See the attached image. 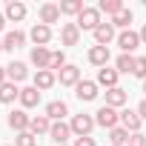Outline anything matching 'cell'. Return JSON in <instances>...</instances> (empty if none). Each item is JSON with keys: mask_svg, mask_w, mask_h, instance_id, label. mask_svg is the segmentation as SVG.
I'll return each instance as SVG.
<instances>
[{"mask_svg": "<svg viewBox=\"0 0 146 146\" xmlns=\"http://www.w3.org/2000/svg\"><path fill=\"white\" fill-rule=\"evenodd\" d=\"M75 23H78V29H80V32H95V29L103 23V20H100V9H98V6H86V9L78 15V20H75Z\"/></svg>", "mask_w": 146, "mask_h": 146, "instance_id": "obj_1", "label": "cell"}, {"mask_svg": "<svg viewBox=\"0 0 146 146\" xmlns=\"http://www.w3.org/2000/svg\"><path fill=\"white\" fill-rule=\"evenodd\" d=\"M72 135H78V137H92V129L98 126L95 123V115H75V117H72Z\"/></svg>", "mask_w": 146, "mask_h": 146, "instance_id": "obj_2", "label": "cell"}, {"mask_svg": "<svg viewBox=\"0 0 146 146\" xmlns=\"http://www.w3.org/2000/svg\"><path fill=\"white\" fill-rule=\"evenodd\" d=\"M95 123L112 132V129H115V126L120 123V115H117V109H112V106H106V103H103V106H100V109L95 112Z\"/></svg>", "mask_w": 146, "mask_h": 146, "instance_id": "obj_3", "label": "cell"}, {"mask_svg": "<svg viewBox=\"0 0 146 146\" xmlns=\"http://www.w3.org/2000/svg\"><path fill=\"white\" fill-rule=\"evenodd\" d=\"M6 123H9V129L12 132H29V123H32V117L23 112V109H15V112H9V117H6Z\"/></svg>", "mask_w": 146, "mask_h": 146, "instance_id": "obj_4", "label": "cell"}, {"mask_svg": "<svg viewBox=\"0 0 146 146\" xmlns=\"http://www.w3.org/2000/svg\"><path fill=\"white\" fill-rule=\"evenodd\" d=\"M117 46L123 49V54H132V52L140 46V32H132V29L120 32V35H117Z\"/></svg>", "mask_w": 146, "mask_h": 146, "instance_id": "obj_5", "label": "cell"}, {"mask_svg": "<svg viewBox=\"0 0 146 146\" xmlns=\"http://www.w3.org/2000/svg\"><path fill=\"white\" fill-rule=\"evenodd\" d=\"M140 123H143V117L137 115V109H123V112H120V126H123L129 135L140 132Z\"/></svg>", "mask_w": 146, "mask_h": 146, "instance_id": "obj_6", "label": "cell"}, {"mask_svg": "<svg viewBox=\"0 0 146 146\" xmlns=\"http://www.w3.org/2000/svg\"><path fill=\"white\" fill-rule=\"evenodd\" d=\"M57 80H60V86H78V83H80V69H78L75 63H66V66L57 72Z\"/></svg>", "mask_w": 146, "mask_h": 146, "instance_id": "obj_7", "label": "cell"}, {"mask_svg": "<svg viewBox=\"0 0 146 146\" xmlns=\"http://www.w3.org/2000/svg\"><path fill=\"white\" fill-rule=\"evenodd\" d=\"M37 17L43 26H52V23H60V6L57 3H43L37 9Z\"/></svg>", "mask_w": 146, "mask_h": 146, "instance_id": "obj_8", "label": "cell"}, {"mask_svg": "<svg viewBox=\"0 0 146 146\" xmlns=\"http://www.w3.org/2000/svg\"><path fill=\"white\" fill-rule=\"evenodd\" d=\"M92 35H95V46H109V43L117 37V35H115V26H112L109 20H106V23H100Z\"/></svg>", "mask_w": 146, "mask_h": 146, "instance_id": "obj_9", "label": "cell"}, {"mask_svg": "<svg viewBox=\"0 0 146 146\" xmlns=\"http://www.w3.org/2000/svg\"><path fill=\"white\" fill-rule=\"evenodd\" d=\"M86 57H89V63H92V66H98V69H106V63L112 60V54H109V46H92Z\"/></svg>", "mask_w": 146, "mask_h": 146, "instance_id": "obj_10", "label": "cell"}, {"mask_svg": "<svg viewBox=\"0 0 146 146\" xmlns=\"http://www.w3.org/2000/svg\"><path fill=\"white\" fill-rule=\"evenodd\" d=\"M60 43H63V46H78V43H80V29H78V23H63V26H60Z\"/></svg>", "mask_w": 146, "mask_h": 146, "instance_id": "obj_11", "label": "cell"}, {"mask_svg": "<svg viewBox=\"0 0 146 146\" xmlns=\"http://www.w3.org/2000/svg\"><path fill=\"white\" fill-rule=\"evenodd\" d=\"M29 40H32L35 46H46V43L52 40V26L35 23V26H32V32H29Z\"/></svg>", "mask_w": 146, "mask_h": 146, "instance_id": "obj_12", "label": "cell"}, {"mask_svg": "<svg viewBox=\"0 0 146 146\" xmlns=\"http://www.w3.org/2000/svg\"><path fill=\"white\" fill-rule=\"evenodd\" d=\"M75 95H78L80 100H86V103L95 100V98L100 95V92H98V80H80V83L75 86Z\"/></svg>", "mask_w": 146, "mask_h": 146, "instance_id": "obj_13", "label": "cell"}, {"mask_svg": "<svg viewBox=\"0 0 146 146\" xmlns=\"http://www.w3.org/2000/svg\"><path fill=\"white\" fill-rule=\"evenodd\" d=\"M49 137H52L57 146H66V140L72 137V126H69V123H63V120H57V123H52V132H49Z\"/></svg>", "mask_w": 146, "mask_h": 146, "instance_id": "obj_14", "label": "cell"}, {"mask_svg": "<svg viewBox=\"0 0 146 146\" xmlns=\"http://www.w3.org/2000/svg\"><path fill=\"white\" fill-rule=\"evenodd\" d=\"M6 75H9V80H12V83H23V80L29 78V66H26V63H20V60H12V63L6 66Z\"/></svg>", "mask_w": 146, "mask_h": 146, "instance_id": "obj_15", "label": "cell"}, {"mask_svg": "<svg viewBox=\"0 0 146 146\" xmlns=\"http://www.w3.org/2000/svg\"><path fill=\"white\" fill-rule=\"evenodd\" d=\"M57 83V75H54V72H49V69H40L37 72V75H35V89H40V92H46V89H52Z\"/></svg>", "mask_w": 146, "mask_h": 146, "instance_id": "obj_16", "label": "cell"}, {"mask_svg": "<svg viewBox=\"0 0 146 146\" xmlns=\"http://www.w3.org/2000/svg\"><path fill=\"white\" fill-rule=\"evenodd\" d=\"M29 60L37 66V72L40 69H49V60H52V52L46 49V46H35L32 49V54H29Z\"/></svg>", "mask_w": 146, "mask_h": 146, "instance_id": "obj_17", "label": "cell"}, {"mask_svg": "<svg viewBox=\"0 0 146 146\" xmlns=\"http://www.w3.org/2000/svg\"><path fill=\"white\" fill-rule=\"evenodd\" d=\"M37 103H40V89L23 86V89H20V106H23V109H35Z\"/></svg>", "mask_w": 146, "mask_h": 146, "instance_id": "obj_18", "label": "cell"}, {"mask_svg": "<svg viewBox=\"0 0 146 146\" xmlns=\"http://www.w3.org/2000/svg\"><path fill=\"white\" fill-rule=\"evenodd\" d=\"M126 100H129V95H126L120 86H115V89H106V106H112V109H120V106H126Z\"/></svg>", "mask_w": 146, "mask_h": 146, "instance_id": "obj_19", "label": "cell"}, {"mask_svg": "<svg viewBox=\"0 0 146 146\" xmlns=\"http://www.w3.org/2000/svg\"><path fill=\"white\" fill-rule=\"evenodd\" d=\"M66 115H69V106H66L63 100H52V103H46V117H49V120L57 123V120H63Z\"/></svg>", "mask_w": 146, "mask_h": 146, "instance_id": "obj_20", "label": "cell"}, {"mask_svg": "<svg viewBox=\"0 0 146 146\" xmlns=\"http://www.w3.org/2000/svg\"><path fill=\"white\" fill-rule=\"evenodd\" d=\"M117 78H120V72L117 69H100L98 72V86H106V89H115L117 86Z\"/></svg>", "mask_w": 146, "mask_h": 146, "instance_id": "obj_21", "label": "cell"}, {"mask_svg": "<svg viewBox=\"0 0 146 146\" xmlns=\"http://www.w3.org/2000/svg\"><path fill=\"white\" fill-rule=\"evenodd\" d=\"M29 132H32V135H49V132H52V120H49L46 115H35L32 123H29Z\"/></svg>", "mask_w": 146, "mask_h": 146, "instance_id": "obj_22", "label": "cell"}, {"mask_svg": "<svg viewBox=\"0 0 146 146\" xmlns=\"http://www.w3.org/2000/svg\"><path fill=\"white\" fill-rule=\"evenodd\" d=\"M15 100H20V89H17V83L6 80L0 86V103H15Z\"/></svg>", "mask_w": 146, "mask_h": 146, "instance_id": "obj_23", "label": "cell"}, {"mask_svg": "<svg viewBox=\"0 0 146 146\" xmlns=\"http://www.w3.org/2000/svg\"><path fill=\"white\" fill-rule=\"evenodd\" d=\"M23 43H26V35H23L20 29H15V32H9V35L3 37V49H6V52H15V49H20Z\"/></svg>", "mask_w": 146, "mask_h": 146, "instance_id": "obj_24", "label": "cell"}, {"mask_svg": "<svg viewBox=\"0 0 146 146\" xmlns=\"http://www.w3.org/2000/svg\"><path fill=\"white\" fill-rule=\"evenodd\" d=\"M23 17H26V3H20V0H12V3L6 6V20L20 23Z\"/></svg>", "mask_w": 146, "mask_h": 146, "instance_id": "obj_25", "label": "cell"}, {"mask_svg": "<svg viewBox=\"0 0 146 146\" xmlns=\"http://www.w3.org/2000/svg\"><path fill=\"white\" fill-rule=\"evenodd\" d=\"M60 6V15H69V17H78L86 6H83V0H63V3H57Z\"/></svg>", "mask_w": 146, "mask_h": 146, "instance_id": "obj_26", "label": "cell"}, {"mask_svg": "<svg viewBox=\"0 0 146 146\" xmlns=\"http://www.w3.org/2000/svg\"><path fill=\"white\" fill-rule=\"evenodd\" d=\"M109 23H112L115 29H123V32H126V29H129V23H132V9H126V6H123V9H120Z\"/></svg>", "mask_w": 146, "mask_h": 146, "instance_id": "obj_27", "label": "cell"}, {"mask_svg": "<svg viewBox=\"0 0 146 146\" xmlns=\"http://www.w3.org/2000/svg\"><path fill=\"white\" fill-rule=\"evenodd\" d=\"M109 140H112V146H126V143H129V132H126L123 126H115V129L109 132Z\"/></svg>", "mask_w": 146, "mask_h": 146, "instance_id": "obj_28", "label": "cell"}, {"mask_svg": "<svg viewBox=\"0 0 146 146\" xmlns=\"http://www.w3.org/2000/svg\"><path fill=\"white\" fill-rule=\"evenodd\" d=\"M98 9H100V15L106 12V15H112V17H115V15L123 9V3H120V0H100V3H98Z\"/></svg>", "mask_w": 146, "mask_h": 146, "instance_id": "obj_29", "label": "cell"}, {"mask_svg": "<svg viewBox=\"0 0 146 146\" xmlns=\"http://www.w3.org/2000/svg\"><path fill=\"white\" fill-rule=\"evenodd\" d=\"M115 69H117V72H129V75H132V69H135V57H132V54H120V57L115 60Z\"/></svg>", "mask_w": 146, "mask_h": 146, "instance_id": "obj_30", "label": "cell"}, {"mask_svg": "<svg viewBox=\"0 0 146 146\" xmlns=\"http://www.w3.org/2000/svg\"><path fill=\"white\" fill-rule=\"evenodd\" d=\"M66 66V54L63 52H52V60H49V72H54V75H57V72Z\"/></svg>", "mask_w": 146, "mask_h": 146, "instance_id": "obj_31", "label": "cell"}, {"mask_svg": "<svg viewBox=\"0 0 146 146\" xmlns=\"http://www.w3.org/2000/svg\"><path fill=\"white\" fill-rule=\"evenodd\" d=\"M15 146H37V135H32V132H20V135L15 137Z\"/></svg>", "mask_w": 146, "mask_h": 146, "instance_id": "obj_32", "label": "cell"}, {"mask_svg": "<svg viewBox=\"0 0 146 146\" xmlns=\"http://www.w3.org/2000/svg\"><path fill=\"white\" fill-rule=\"evenodd\" d=\"M132 75L146 80V57H135V69H132Z\"/></svg>", "mask_w": 146, "mask_h": 146, "instance_id": "obj_33", "label": "cell"}, {"mask_svg": "<svg viewBox=\"0 0 146 146\" xmlns=\"http://www.w3.org/2000/svg\"><path fill=\"white\" fill-rule=\"evenodd\" d=\"M126 146H146V135H143V132L129 135V143H126Z\"/></svg>", "mask_w": 146, "mask_h": 146, "instance_id": "obj_34", "label": "cell"}, {"mask_svg": "<svg viewBox=\"0 0 146 146\" xmlns=\"http://www.w3.org/2000/svg\"><path fill=\"white\" fill-rule=\"evenodd\" d=\"M75 146H98L95 137H75Z\"/></svg>", "mask_w": 146, "mask_h": 146, "instance_id": "obj_35", "label": "cell"}, {"mask_svg": "<svg viewBox=\"0 0 146 146\" xmlns=\"http://www.w3.org/2000/svg\"><path fill=\"white\" fill-rule=\"evenodd\" d=\"M137 115L146 120V100H140V106H137Z\"/></svg>", "mask_w": 146, "mask_h": 146, "instance_id": "obj_36", "label": "cell"}, {"mask_svg": "<svg viewBox=\"0 0 146 146\" xmlns=\"http://www.w3.org/2000/svg\"><path fill=\"white\" fill-rule=\"evenodd\" d=\"M6 80H9V75H6V66H0V86H3Z\"/></svg>", "mask_w": 146, "mask_h": 146, "instance_id": "obj_37", "label": "cell"}, {"mask_svg": "<svg viewBox=\"0 0 146 146\" xmlns=\"http://www.w3.org/2000/svg\"><path fill=\"white\" fill-rule=\"evenodd\" d=\"M140 43H146V23H143V29H140Z\"/></svg>", "mask_w": 146, "mask_h": 146, "instance_id": "obj_38", "label": "cell"}, {"mask_svg": "<svg viewBox=\"0 0 146 146\" xmlns=\"http://www.w3.org/2000/svg\"><path fill=\"white\" fill-rule=\"evenodd\" d=\"M3 26H6V15H0V32H3Z\"/></svg>", "mask_w": 146, "mask_h": 146, "instance_id": "obj_39", "label": "cell"}, {"mask_svg": "<svg viewBox=\"0 0 146 146\" xmlns=\"http://www.w3.org/2000/svg\"><path fill=\"white\" fill-rule=\"evenodd\" d=\"M0 52H3V40H0Z\"/></svg>", "mask_w": 146, "mask_h": 146, "instance_id": "obj_40", "label": "cell"}, {"mask_svg": "<svg viewBox=\"0 0 146 146\" xmlns=\"http://www.w3.org/2000/svg\"><path fill=\"white\" fill-rule=\"evenodd\" d=\"M143 92H146V80H143Z\"/></svg>", "mask_w": 146, "mask_h": 146, "instance_id": "obj_41", "label": "cell"}, {"mask_svg": "<svg viewBox=\"0 0 146 146\" xmlns=\"http://www.w3.org/2000/svg\"><path fill=\"white\" fill-rule=\"evenodd\" d=\"M6 146H12V143H6Z\"/></svg>", "mask_w": 146, "mask_h": 146, "instance_id": "obj_42", "label": "cell"}]
</instances>
